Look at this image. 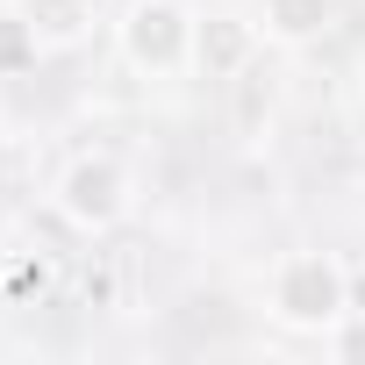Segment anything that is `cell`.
Segmentation results:
<instances>
[{
  "label": "cell",
  "instance_id": "6da1fadb",
  "mask_svg": "<svg viewBox=\"0 0 365 365\" xmlns=\"http://www.w3.org/2000/svg\"><path fill=\"white\" fill-rule=\"evenodd\" d=\"M265 315L301 336H329L351 315V272L336 251H279L265 272Z\"/></svg>",
  "mask_w": 365,
  "mask_h": 365
},
{
  "label": "cell",
  "instance_id": "7a4b0ae2",
  "mask_svg": "<svg viewBox=\"0 0 365 365\" xmlns=\"http://www.w3.org/2000/svg\"><path fill=\"white\" fill-rule=\"evenodd\" d=\"M194 8L187 0H129L115 22V51L143 79H187L194 72Z\"/></svg>",
  "mask_w": 365,
  "mask_h": 365
},
{
  "label": "cell",
  "instance_id": "3957f363",
  "mask_svg": "<svg viewBox=\"0 0 365 365\" xmlns=\"http://www.w3.org/2000/svg\"><path fill=\"white\" fill-rule=\"evenodd\" d=\"M129 208H136V194H129L122 158H108V150H79V158L58 172V215H65L72 230L108 237V230L129 222Z\"/></svg>",
  "mask_w": 365,
  "mask_h": 365
},
{
  "label": "cell",
  "instance_id": "277c9868",
  "mask_svg": "<svg viewBox=\"0 0 365 365\" xmlns=\"http://www.w3.org/2000/svg\"><path fill=\"white\" fill-rule=\"evenodd\" d=\"M258 51H265V29L251 15H237V8H208L194 22V72L215 79V86H237L258 65Z\"/></svg>",
  "mask_w": 365,
  "mask_h": 365
},
{
  "label": "cell",
  "instance_id": "5b68a950",
  "mask_svg": "<svg viewBox=\"0 0 365 365\" xmlns=\"http://www.w3.org/2000/svg\"><path fill=\"white\" fill-rule=\"evenodd\" d=\"M8 8L29 22V36L43 43V58H65L79 43H93L101 15H108V0H8Z\"/></svg>",
  "mask_w": 365,
  "mask_h": 365
},
{
  "label": "cell",
  "instance_id": "8992f818",
  "mask_svg": "<svg viewBox=\"0 0 365 365\" xmlns=\"http://www.w3.org/2000/svg\"><path fill=\"white\" fill-rule=\"evenodd\" d=\"M329 22H336V0H258V29H265V43H287V51L322 43Z\"/></svg>",
  "mask_w": 365,
  "mask_h": 365
},
{
  "label": "cell",
  "instance_id": "52a82bcc",
  "mask_svg": "<svg viewBox=\"0 0 365 365\" xmlns=\"http://www.w3.org/2000/svg\"><path fill=\"white\" fill-rule=\"evenodd\" d=\"M36 58H43V43L29 36V22L15 8H0V79H22Z\"/></svg>",
  "mask_w": 365,
  "mask_h": 365
},
{
  "label": "cell",
  "instance_id": "ba28073f",
  "mask_svg": "<svg viewBox=\"0 0 365 365\" xmlns=\"http://www.w3.org/2000/svg\"><path fill=\"white\" fill-rule=\"evenodd\" d=\"M0 287H8L15 301H43V294H51V265H43V258H15L8 272H0Z\"/></svg>",
  "mask_w": 365,
  "mask_h": 365
},
{
  "label": "cell",
  "instance_id": "9c48e42d",
  "mask_svg": "<svg viewBox=\"0 0 365 365\" xmlns=\"http://www.w3.org/2000/svg\"><path fill=\"white\" fill-rule=\"evenodd\" d=\"M329 351H336V358H365V308H351V315L329 329Z\"/></svg>",
  "mask_w": 365,
  "mask_h": 365
}]
</instances>
